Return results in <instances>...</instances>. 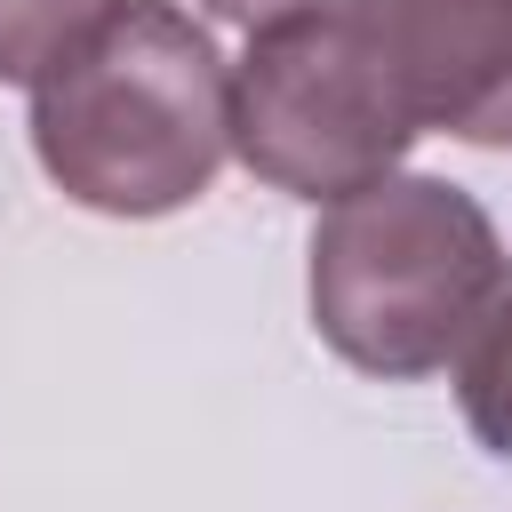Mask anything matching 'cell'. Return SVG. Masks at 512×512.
Instances as JSON below:
<instances>
[{
    "label": "cell",
    "instance_id": "obj_5",
    "mask_svg": "<svg viewBox=\"0 0 512 512\" xmlns=\"http://www.w3.org/2000/svg\"><path fill=\"white\" fill-rule=\"evenodd\" d=\"M448 368H456V408H464L472 440L488 456H512V264L496 272V288L472 312Z\"/></svg>",
    "mask_w": 512,
    "mask_h": 512
},
{
    "label": "cell",
    "instance_id": "obj_7",
    "mask_svg": "<svg viewBox=\"0 0 512 512\" xmlns=\"http://www.w3.org/2000/svg\"><path fill=\"white\" fill-rule=\"evenodd\" d=\"M312 8H336V0H208V16H224L240 32H264V24H288V16H312Z\"/></svg>",
    "mask_w": 512,
    "mask_h": 512
},
{
    "label": "cell",
    "instance_id": "obj_3",
    "mask_svg": "<svg viewBox=\"0 0 512 512\" xmlns=\"http://www.w3.org/2000/svg\"><path fill=\"white\" fill-rule=\"evenodd\" d=\"M408 144L416 128L344 0L248 32V56L232 64V152L272 192L344 200L392 176Z\"/></svg>",
    "mask_w": 512,
    "mask_h": 512
},
{
    "label": "cell",
    "instance_id": "obj_1",
    "mask_svg": "<svg viewBox=\"0 0 512 512\" xmlns=\"http://www.w3.org/2000/svg\"><path fill=\"white\" fill-rule=\"evenodd\" d=\"M32 152L96 216H168L232 152V72L176 0H120L32 88Z\"/></svg>",
    "mask_w": 512,
    "mask_h": 512
},
{
    "label": "cell",
    "instance_id": "obj_4",
    "mask_svg": "<svg viewBox=\"0 0 512 512\" xmlns=\"http://www.w3.org/2000/svg\"><path fill=\"white\" fill-rule=\"evenodd\" d=\"M408 128L512 152V0H344Z\"/></svg>",
    "mask_w": 512,
    "mask_h": 512
},
{
    "label": "cell",
    "instance_id": "obj_2",
    "mask_svg": "<svg viewBox=\"0 0 512 512\" xmlns=\"http://www.w3.org/2000/svg\"><path fill=\"white\" fill-rule=\"evenodd\" d=\"M304 256H312L304 296L328 352L392 384L448 368L504 272L488 208L440 176H400V168L328 200Z\"/></svg>",
    "mask_w": 512,
    "mask_h": 512
},
{
    "label": "cell",
    "instance_id": "obj_6",
    "mask_svg": "<svg viewBox=\"0 0 512 512\" xmlns=\"http://www.w3.org/2000/svg\"><path fill=\"white\" fill-rule=\"evenodd\" d=\"M120 0H0V80L40 88Z\"/></svg>",
    "mask_w": 512,
    "mask_h": 512
}]
</instances>
